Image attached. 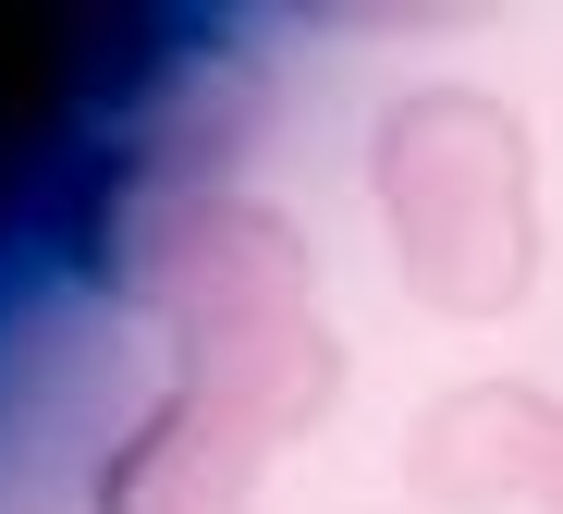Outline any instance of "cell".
<instances>
[{
    "label": "cell",
    "mask_w": 563,
    "mask_h": 514,
    "mask_svg": "<svg viewBox=\"0 0 563 514\" xmlns=\"http://www.w3.org/2000/svg\"><path fill=\"white\" fill-rule=\"evenodd\" d=\"M539 514H563V453H551V502H539Z\"/></svg>",
    "instance_id": "5b68a950"
},
{
    "label": "cell",
    "mask_w": 563,
    "mask_h": 514,
    "mask_svg": "<svg viewBox=\"0 0 563 514\" xmlns=\"http://www.w3.org/2000/svg\"><path fill=\"white\" fill-rule=\"evenodd\" d=\"M257 466H269V453H257L245 429H221L209 404L159 392L147 417H123L111 453L86 466V514H245Z\"/></svg>",
    "instance_id": "277c9868"
},
{
    "label": "cell",
    "mask_w": 563,
    "mask_h": 514,
    "mask_svg": "<svg viewBox=\"0 0 563 514\" xmlns=\"http://www.w3.org/2000/svg\"><path fill=\"white\" fill-rule=\"evenodd\" d=\"M367 196H380L393 282L429 319H515L539 282V147L515 98L429 74L367 135Z\"/></svg>",
    "instance_id": "7a4b0ae2"
},
{
    "label": "cell",
    "mask_w": 563,
    "mask_h": 514,
    "mask_svg": "<svg viewBox=\"0 0 563 514\" xmlns=\"http://www.w3.org/2000/svg\"><path fill=\"white\" fill-rule=\"evenodd\" d=\"M111 282L159 319L172 343V392L209 404L221 429H245L257 453L319 441L343 404V343L307 306V233L221 184H172L135 196L111 221Z\"/></svg>",
    "instance_id": "6da1fadb"
},
{
    "label": "cell",
    "mask_w": 563,
    "mask_h": 514,
    "mask_svg": "<svg viewBox=\"0 0 563 514\" xmlns=\"http://www.w3.org/2000/svg\"><path fill=\"white\" fill-rule=\"evenodd\" d=\"M551 453H563V404L551 392L453 380L405 429V490L429 514H515V502H551Z\"/></svg>",
    "instance_id": "3957f363"
}]
</instances>
